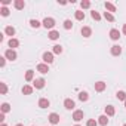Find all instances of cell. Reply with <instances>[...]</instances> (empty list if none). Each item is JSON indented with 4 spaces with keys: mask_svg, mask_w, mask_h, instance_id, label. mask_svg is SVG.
Returning <instances> with one entry per match:
<instances>
[{
    "mask_svg": "<svg viewBox=\"0 0 126 126\" xmlns=\"http://www.w3.org/2000/svg\"><path fill=\"white\" fill-rule=\"evenodd\" d=\"M79 99H80L82 102L88 101V99H89V95H88V92H80V94H79Z\"/></svg>",
    "mask_w": 126,
    "mask_h": 126,
    "instance_id": "24",
    "label": "cell"
},
{
    "mask_svg": "<svg viewBox=\"0 0 126 126\" xmlns=\"http://www.w3.org/2000/svg\"><path fill=\"white\" fill-rule=\"evenodd\" d=\"M114 113H116V110H114L113 105H107L105 107V116H114Z\"/></svg>",
    "mask_w": 126,
    "mask_h": 126,
    "instance_id": "20",
    "label": "cell"
},
{
    "mask_svg": "<svg viewBox=\"0 0 126 126\" xmlns=\"http://www.w3.org/2000/svg\"><path fill=\"white\" fill-rule=\"evenodd\" d=\"M104 18H105L107 21H110V22H113V21H114L113 14H110V12H104Z\"/></svg>",
    "mask_w": 126,
    "mask_h": 126,
    "instance_id": "31",
    "label": "cell"
},
{
    "mask_svg": "<svg viewBox=\"0 0 126 126\" xmlns=\"http://www.w3.org/2000/svg\"><path fill=\"white\" fill-rule=\"evenodd\" d=\"M120 53H122V47H120L119 45L111 46V55H113V56H119Z\"/></svg>",
    "mask_w": 126,
    "mask_h": 126,
    "instance_id": "11",
    "label": "cell"
},
{
    "mask_svg": "<svg viewBox=\"0 0 126 126\" xmlns=\"http://www.w3.org/2000/svg\"><path fill=\"white\" fill-rule=\"evenodd\" d=\"M33 79H34V71H33V70H28V71L25 73V80H27V82H31Z\"/></svg>",
    "mask_w": 126,
    "mask_h": 126,
    "instance_id": "23",
    "label": "cell"
},
{
    "mask_svg": "<svg viewBox=\"0 0 126 126\" xmlns=\"http://www.w3.org/2000/svg\"><path fill=\"white\" fill-rule=\"evenodd\" d=\"M2 5H3V6H8V5H11V0H2Z\"/></svg>",
    "mask_w": 126,
    "mask_h": 126,
    "instance_id": "37",
    "label": "cell"
},
{
    "mask_svg": "<svg viewBox=\"0 0 126 126\" xmlns=\"http://www.w3.org/2000/svg\"><path fill=\"white\" fill-rule=\"evenodd\" d=\"M105 9H107L110 14H111V12H116V6H114L113 3H108V2L105 3Z\"/></svg>",
    "mask_w": 126,
    "mask_h": 126,
    "instance_id": "25",
    "label": "cell"
},
{
    "mask_svg": "<svg viewBox=\"0 0 126 126\" xmlns=\"http://www.w3.org/2000/svg\"><path fill=\"white\" fill-rule=\"evenodd\" d=\"M22 94H24V95H31V94H33V86L25 85V86L22 88Z\"/></svg>",
    "mask_w": 126,
    "mask_h": 126,
    "instance_id": "19",
    "label": "cell"
},
{
    "mask_svg": "<svg viewBox=\"0 0 126 126\" xmlns=\"http://www.w3.org/2000/svg\"><path fill=\"white\" fill-rule=\"evenodd\" d=\"M47 36H49V39H50V40H58V39H59V33H58V31H55V30L49 31V34H47Z\"/></svg>",
    "mask_w": 126,
    "mask_h": 126,
    "instance_id": "18",
    "label": "cell"
},
{
    "mask_svg": "<svg viewBox=\"0 0 126 126\" xmlns=\"http://www.w3.org/2000/svg\"><path fill=\"white\" fill-rule=\"evenodd\" d=\"M8 45H9V47H11V49H15V47H18V46H19V40H18V39H15V37H12V39H9Z\"/></svg>",
    "mask_w": 126,
    "mask_h": 126,
    "instance_id": "10",
    "label": "cell"
},
{
    "mask_svg": "<svg viewBox=\"0 0 126 126\" xmlns=\"http://www.w3.org/2000/svg\"><path fill=\"white\" fill-rule=\"evenodd\" d=\"M58 3H59V5H62V6H65V5H67L65 0H58Z\"/></svg>",
    "mask_w": 126,
    "mask_h": 126,
    "instance_id": "39",
    "label": "cell"
},
{
    "mask_svg": "<svg viewBox=\"0 0 126 126\" xmlns=\"http://www.w3.org/2000/svg\"><path fill=\"white\" fill-rule=\"evenodd\" d=\"M105 86H107V85H105L104 82H96V83H95V91H96V92H102V91H105Z\"/></svg>",
    "mask_w": 126,
    "mask_h": 126,
    "instance_id": "16",
    "label": "cell"
},
{
    "mask_svg": "<svg viewBox=\"0 0 126 126\" xmlns=\"http://www.w3.org/2000/svg\"><path fill=\"white\" fill-rule=\"evenodd\" d=\"M5 56H6V59H9V61H15V59H16V52H15V49H8V50L5 52Z\"/></svg>",
    "mask_w": 126,
    "mask_h": 126,
    "instance_id": "2",
    "label": "cell"
},
{
    "mask_svg": "<svg viewBox=\"0 0 126 126\" xmlns=\"http://www.w3.org/2000/svg\"><path fill=\"white\" fill-rule=\"evenodd\" d=\"M64 28H65V30H70V28H73V22H71L70 19H65V21H64Z\"/></svg>",
    "mask_w": 126,
    "mask_h": 126,
    "instance_id": "33",
    "label": "cell"
},
{
    "mask_svg": "<svg viewBox=\"0 0 126 126\" xmlns=\"http://www.w3.org/2000/svg\"><path fill=\"white\" fill-rule=\"evenodd\" d=\"M45 83H46V80H45V79H42V77H39V79H36V80H34L33 86H34L36 89H43V88H45Z\"/></svg>",
    "mask_w": 126,
    "mask_h": 126,
    "instance_id": "3",
    "label": "cell"
},
{
    "mask_svg": "<svg viewBox=\"0 0 126 126\" xmlns=\"http://www.w3.org/2000/svg\"><path fill=\"white\" fill-rule=\"evenodd\" d=\"M52 53H56V55L62 53V46H61V45H55V46H53V50H52Z\"/></svg>",
    "mask_w": 126,
    "mask_h": 126,
    "instance_id": "26",
    "label": "cell"
},
{
    "mask_svg": "<svg viewBox=\"0 0 126 126\" xmlns=\"http://www.w3.org/2000/svg\"><path fill=\"white\" fill-rule=\"evenodd\" d=\"M0 126H8V125H6V123H2V125H0Z\"/></svg>",
    "mask_w": 126,
    "mask_h": 126,
    "instance_id": "41",
    "label": "cell"
},
{
    "mask_svg": "<svg viewBox=\"0 0 126 126\" xmlns=\"http://www.w3.org/2000/svg\"><path fill=\"white\" fill-rule=\"evenodd\" d=\"M80 33H82V36H83V37H86V39L92 36V30H91V27H83Z\"/></svg>",
    "mask_w": 126,
    "mask_h": 126,
    "instance_id": "14",
    "label": "cell"
},
{
    "mask_svg": "<svg viewBox=\"0 0 126 126\" xmlns=\"http://www.w3.org/2000/svg\"><path fill=\"white\" fill-rule=\"evenodd\" d=\"M83 117H85V113H83L82 110H76V111L73 113V120H74V122H80Z\"/></svg>",
    "mask_w": 126,
    "mask_h": 126,
    "instance_id": "4",
    "label": "cell"
},
{
    "mask_svg": "<svg viewBox=\"0 0 126 126\" xmlns=\"http://www.w3.org/2000/svg\"><path fill=\"white\" fill-rule=\"evenodd\" d=\"M64 107H65L67 110H73V108L76 107V104H74V101H73L71 98H67V99L64 101Z\"/></svg>",
    "mask_w": 126,
    "mask_h": 126,
    "instance_id": "9",
    "label": "cell"
},
{
    "mask_svg": "<svg viewBox=\"0 0 126 126\" xmlns=\"http://www.w3.org/2000/svg\"><path fill=\"white\" fill-rule=\"evenodd\" d=\"M86 126H98V122H96L95 119H89V120L86 122Z\"/></svg>",
    "mask_w": 126,
    "mask_h": 126,
    "instance_id": "34",
    "label": "cell"
},
{
    "mask_svg": "<svg viewBox=\"0 0 126 126\" xmlns=\"http://www.w3.org/2000/svg\"><path fill=\"white\" fill-rule=\"evenodd\" d=\"M74 16H76L77 21H83V19H85V12H82V11H76V12H74Z\"/></svg>",
    "mask_w": 126,
    "mask_h": 126,
    "instance_id": "21",
    "label": "cell"
},
{
    "mask_svg": "<svg viewBox=\"0 0 126 126\" xmlns=\"http://www.w3.org/2000/svg\"><path fill=\"white\" fill-rule=\"evenodd\" d=\"M74 126H80V125H74Z\"/></svg>",
    "mask_w": 126,
    "mask_h": 126,
    "instance_id": "44",
    "label": "cell"
},
{
    "mask_svg": "<svg viewBox=\"0 0 126 126\" xmlns=\"http://www.w3.org/2000/svg\"><path fill=\"white\" fill-rule=\"evenodd\" d=\"M0 14H2V16H8L9 15V9L6 6H3L2 9H0Z\"/></svg>",
    "mask_w": 126,
    "mask_h": 126,
    "instance_id": "35",
    "label": "cell"
},
{
    "mask_svg": "<svg viewBox=\"0 0 126 126\" xmlns=\"http://www.w3.org/2000/svg\"><path fill=\"white\" fill-rule=\"evenodd\" d=\"M37 71H39V73H42V74H46V73L49 71V67H47V64H45V62L39 64V65H37Z\"/></svg>",
    "mask_w": 126,
    "mask_h": 126,
    "instance_id": "7",
    "label": "cell"
},
{
    "mask_svg": "<svg viewBox=\"0 0 126 126\" xmlns=\"http://www.w3.org/2000/svg\"><path fill=\"white\" fill-rule=\"evenodd\" d=\"M14 6H15V9L21 11V9L25 8V2H24V0H15V2H14Z\"/></svg>",
    "mask_w": 126,
    "mask_h": 126,
    "instance_id": "13",
    "label": "cell"
},
{
    "mask_svg": "<svg viewBox=\"0 0 126 126\" xmlns=\"http://www.w3.org/2000/svg\"><path fill=\"white\" fill-rule=\"evenodd\" d=\"M123 126H126V125H123Z\"/></svg>",
    "mask_w": 126,
    "mask_h": 126,
    "instance_id": "45",
    "label": "cell"
},
{
    "mask_svg": "<svg viewBox=\"0 0 126 126\" xmlns=\"http://www.w3.org/2000/svg\"><path fill=\"white\" fill-rule=\"evenodd\" d=\"M30 25H31L33 28H39V27H40L42 24H40V22H39L37 19H31V21H30Z\"/></svg>",
    "mask_w": 126,
    "mask_h": 126,
    "instance_id": "32",
    "label": "cell"
},
{
    "mask_svg": "<svg viewBox=\"0 0 126 126\" xmlns=\"http://www.w3.org/2000/svg\"><path fill=\"white\" fill-rule=\"evenodd\" d=\"M110 39H111V40H119V39H120V31L116 30V28L110 30Z\"/></svg>",
    "mask_w": 126,
    "mask_h": 126,
    "instance_id": "8",
    "label": "cell"
},
{
    "mask_svg": "<svg viewBox=\"0 0 126 126\" xmlns=\"http://www.w3.org/2000/svg\"><path fill=\"white\" fill-rule=\"evenodd\" d=\"M116 96H117V99H120V101H126V94H125L123 91H119V92L116 94Z\"/></svg>",
    "mask_w": 126,
    "mask_h": 126,
    "instance_id": "27",
    "label": "cell"
},
{
    "mask_svg": "<svg viewBox=\"0 0 126 126\" xmlns=\"http://www.w3.org/2000/svg\"><path fill=\"white\" fill-rule=\"evenodd\" d=\"M6 92H8L6 83H0V94H2V95H6Z\"/></svg>",
    "mask_w": 126,
    "mask_h": 126,
    "instance_id": "29",
    "label": "cell"
},
{
    "mask_svg": "<svg viewBox=\"0 0 126 126\" xmlns=\"http://www.w3.org/2000/svg\"><path fill=\"white\" fill-rule=\"evenodd\" d=\"M123 34H125V36H126V24H125V25H123Z\"/></svg>",
    "mask_w": 126,
    "mask_h": 126,
    "instance_id": "40",
    "label": "cell"
},
{
    "mask_svg": "<svg viewBox=\"0 0 126 126\" xmlns=\"http://www.w3.org/2000/svg\"><path fill=\"white\" fill-rule=\"evenodd\" d=\"M125 107H126V101H125Z\"/></svg>",
    "mask_w": 126,
    "mask_h": 126,
    "instance_id": "43",
    "label": "cell"
},
{
    "mask_svg": "<svg viewBox=\"0 0 126 126\" xmlns=\"http://www.w3.org/2000/svg\"><path fill=\"white\" fill-rule=\"evenodd\" d=\"M16 126H24V125H21V123H18V125H16Z\"/></svg>",
    "mask_w": 126,
    "mask_h": 126,
    "instance_id": "42",
    "label": "cell"
},
{
    "mask_svg": "<svg viewBox=\"0 0 126 126\" xmlns=\"http://www.w3.org/2000/svg\"><path fill=\"white\" fill-rule=\"evenodd\" d=\"M80 6H82V9H89L91 8V2H89V0H82Z\"/></svg>",
    "mask_w": 126,
    "mask_h": 126,
    "instance_id": "28",
    "label": "cell"
},
{
    "mask_svg": "<svg viewBox=\"0 0 126 126\" xmlns=\"http://www.w3.org/2000/svg\"><path fill=\"white\" fill-rule=\"evenodd\" d=\"M0 122H5V113H0Z\"/></svg>",
    "mask_w": 126,
    "mask_h": 126,
    "instance_id": "38",
    "label": "cell"
},
{
    "mask_svg": "<svg viewBox=\"0 0 126 126\" xmlns=\"http://www.w3.org/2000/svg\"><path fill=\"white\" fill-rule=\"evenodd\" d=\"M0 110H2V113H5V114H6V113H9V111H11V105H9L8 102H3V104H2V107H0Z\"/></svg>",
    "mask_w": 126,
    "mask_h": 126,
    "instance_id": "22",
    "label": "cell"
},
{
    "mask_svg": "<svg viewBox=\"0 0 126 126\" xmlns=\"http://www.w3.org/2000/svg\"><path fill=\"white\" fill-rule=\"evenodd\" d=\"M49 122H50L52 125H58V123H59V114L50 113V114H49Z\"/></svg>",
    "mask_w": 126,
    "mask_h": 126,
    "instance_id": "6",
    "label": "cell"
},
{
    "mask_svg": "<svg viewBox=\"0 0 126 126\" xmlns=\"http://www.w3.org/2000/svg\"><path fill=\"white\" fill-rule=\"evenodd\" d=\"M5 64H6V56H2L0 58V67H5Z\"/></svg>",
    "mask_w": 126,
    "mask_h": 126,
    "instance_id": "36",
    "label": "cell"
},
{
    "mask_svg": "<svg viewBox=\"0 0 126 126\" xmlns=\"http://www.w3.org/2000/svg\"><path fill=\"white\" fill-rule=\"evenodd\" d=\"M49 105H50V102H49L47 98H40V99H39V107H40V108H47Z\"/></svg>",
    "mask_w": 126,
    "mask_h": 126,
    "instance_id": "12",
    "label": "cell"
},
{
    "mask_svg": "<svg viewBox=\"0 0 126 126\" xmlns=\"http://www.w3.org/2000/svg\"><path fill=\"white\" fill-rule=\"evenodd\" d=\"M108 116H105V114H102V116H99L98 117V125H101V126H107L108 125V119H107Z\"/></svg>",
    "mask_w": 126,
    "mask_h": 126,
    "instance_id": "15",
    "label": "cell"
},
{
    "mask_svg": "<svg viewBox=\"0 0 126 126\" xmlns=\"http://www.w3.org/2000/svg\"><path fill=\"white\" fill-rule=\"evenodd\" d=\"M42 25H43L45 28H47V30H50V31H52V28L55 27V19H53V18H50V16H49V18H45V19H43V22H42Z\"/></svg>",
    "mask_w": 126,
    "mask_h": 126,
    "instance_id": "1",
    "label": "cell"
},
{
    "mask_svg": "<svg viewBox=\"0 0 126 126\" xmlns=\"http://www.w3.org/2000/svg\"><path fill=\"white\" fill-rule=\"evenodd\" d=\"M5 33H6L8 36H11V39H12V36H15V28H14L12 25H8V27L5 28Z\"/></svg>",
    "mask_w": 126,
    "mask_h": 126,
    "instance_id": "17",
    "label": "cell"
},
{
    "mask_svg": "<svg viewBox=\"0 0 126 126\" xmlns=\"http://www.w3.org/2000/svg\"><path fill=\"white\" fill-rule=\"evenodd\" d=\"M43 61H45V64H50V62H53V53L52 52H45L43 53Z\"/></svg>",
    "mask_w": 126,
    "mask_h": 126,
    "instance_id": "5",
    "label": "cell"
},
{
    "mask_svg": "<svg viewBox=\"0 0 126 126\" xmlns=\"http://www.w3.org/2000/svg\"><path fill=\"white\" fill-rule=\"evenodd\" d=\"M91 16H92V19H95V21H99V19H101V15H99L96 11H92V12H91Z\"/></svg>",
    "mask_w": 126,
    "mask_h": 126,
    "instance_id": "30",
    "label": "cell"
}]
</instances>
